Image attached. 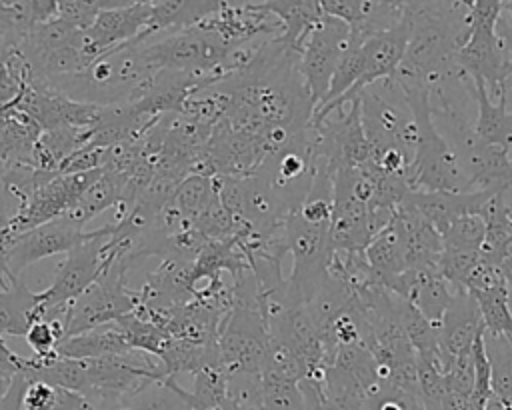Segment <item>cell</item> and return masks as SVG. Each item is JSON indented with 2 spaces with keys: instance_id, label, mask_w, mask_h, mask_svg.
I'll return each instance as SVG.
<instances>
[{
  "instance_id": "6da1fadb",
  "label": "cell",
  "mask_w": 512,
  "mask_h": 410,
  "mask_svg": "<svg viewBox=\"0 0 512 410\" xmlns=\"http://www.w3.org/2000/svg\"><path fill=\"white\" fill-rule=\"evenodd\" d=\"M410 38L396 72L434 92L440 82L456 76V52L468 34L466 2H406Z\"/></svg>"
},
{
  "instance_id": "7a4b0ae2",
  "label": "cell",
  "mask_w": 512,
  "mask_h": 410,
  "mask_svg": "<svg viewBox=\"0 0 512 410\" xmlns=\"http://www.w3.org/2000/svg\"><path fill=\"white\" fill-rule=\"evenodd\" d=\"M156 72L136 36L100 54L82 72L48 84L74 102L104 108L138 100Z\"/></svg>"
},
{
  "instance_id": "3957f363",
  "label": "cell",
  "mask_w": 512,
  "mask_h": 410,
  "mask_svg": "<svg viewBox=\"0 0 512 410\" xmlns=\"http://www.w3.org/2000/svg\"><path fill=\"white\" fill-rule=\"evenodd\" d=\"M394 78L404 92L416 124V150L408 170L410 188L422 192H468L460 156L434 124L430 88L416 80Z\"/></svg>"
},
{
  "instance_id": "277c9868",
  "label": "cell",
  "mask_w": 512,
  "mask_h": 410,
  "mask_svg": "<svg viewBox=\"0 0 512 410\" xmlns=\"http://www.w3.org/2000/svg\"><path fill=\"white\" fill-rule=\"evenodd\" d=\"M138 42L156 70L206 76L214 82L224 78L222 64L234 48L202 24L180 30L142 32Z\"/></svg>"
},
{
  "instance_id": "5b68a950",
  "label": "cell",
  "mask_w": 512,
  "mask_h": 410,
  "mask_svg": "<svg viewBox=\"0 0 512 410\" xmlns=\"http://www.w3.org/2000/svg\"><path fill=\"white\" fill-rule=\"evenodd\" d=\"M468 34L456 52V70L486 84L488 94L498 96L512 78V58L496 32L502 14L498 0L466 2Z\"/></svg>"
},
{
  "instance_id": "8992f818",
  "label": "cell",
  "mask_w": 512,
  "mask_h": 410,
  "mask_svg": "<svg viewBox=\"0 0 512 410\" xmlns=\"http://www.w3.org/2000/svg\"><path fill=\"white\" fill-rule=\"evenodd\" d=\"M358 100L364 136L374 158L384 150L396 148L412 160L416 150V124L396 78L366 86L358 94Z\"/></svg>"
},
{
  "instance_id": "52a82bcc",
  "label": "cell",
  "mask_w": 512,
  "mask_h": 410,
  "mask_svg": "<svg viewBox=\"0 0 512 410\" xmlns=\"http://www.w3.org/2000/svg\"><path fill=\"white\" fill-rule=\"evenodd\" d=\"M286 252L292 254L294 266L286 278V296L290 304L306 306L320 292L328 278V264L332 258L330 226H314L300 218L292 208L282 226Z\"/></svg>"
},
{
  "instance_id": "ba28073f",
  "label": "cell",
  "mask_w": 512,
  "mask_h": 410,
  "mask_svg": "<svg viewBox=\"0 0 512 410\" xmlns=\"http://www.w3.org/2000/svg\"><path fill=\"white\" fill-rule=\"evenodd\" d=\"M128 268L120 260L106 262L100 278L68 304L66 338L116 322L140 308V292L126 284Z\"/></svg>"
},
{
  "instance_id": "9c48e42d",
  "label": "cell",
  "mask_w": 512,
  "mask_h": 410,
  "mask_svg": "<svg viewBox=\"0 0 512 410\" xmlns=\"http://www.w3.org/2000/svg\"><path fill=\"white\" fill-rule=\"evenodd\" d=\"M110 234V222L96 230H86L84 240L66 252V260L56 268L52 284L36 292L42 310L72 302L100 278L108 260Z\"/></svg>"
},
{
  "instance_id": "30bf717a",
  "label": "cell",
  "mask_w": 512,
  "mask_h": 410,
  "mask_svg": "<svg viewBox=\"0 0 512 410\" xmlns=\"http://www.w3.org/2000/svg\"><path fill=\"white\" fill-rule=\"evenodd\" d=\"M268 344V324L260 306H232L222 318L216 346L226 374L260 372Z\"/></svg>"
},
{
  "instance_id": "8fae6325",
  "label": "cell",
  "mask_w": 512,
  "mask_h": 410,
  "mask_svg": "<svg viewBox=\"0 0 512 410\" xmlns=\"http://www.w3.org/2000/svg\"><path fill=\"white\" fill-rule=\"evenodd\" d=\"M348 42L350 28L330 16H322L302 42L296 58V70L302 78L304 90L312 106H316L324 98Z\"/></svg>"
},
{
  "instance_id": "7c38bea8",
  "label": "cell",
  "mask_w": 512,
  "mask_h": 410,
  "mask_svg": "<svg viewBox=\"0 0 512 410\" xmlns=\"http://www.w3.org/2000/svg\"><path fill=\"white\" fill-rule=\"evenodd\" d=\"M102 172L104 168H96L88 172L54 176L48 184H44L40 190L32 194V198L14 218V222L4 234L2 246L22 232H28L40 224L60 218L102 176Z\"/></svg>"
},
{
  "instance_id": "4fadbf2b",
  "label": "cell",
  "mask_w": 512,
  "mask_h": 410,
  "mask_svg": "<svg viewBox=\"0 0 512 410\" xmlns=\"http://www.w3.org/2000/svg\"><path fill=\"white\" fill-rule=\"evenodd\" d=\"M84 234L86 230H78L62 216L46 224H40L28 232L10 238L4 244L6 268L12 276L18 278V274L30 264L72 250L78 242L84 240Z\"/></svg>"
},
{
  "instance_id": "5bb4252c",
  "label": "cell",
  "mask_w": 512,
  "mask_h": 410,
  "mask_svg": "<svg viewBox=\"0 0 512 410\" xmlns=\"http://www.w3.org/2000/svg\"><path fill=\"white\" fill-rule=\"evenodd\" d=\"M100 12L92 26L84 30L86 44L96 58L146 32L150 22V2L136 0H96Z\"/></svg>"
},
{
  "instance_id": "9a60e30c",
  "label": "cell",
  "mask_w": 512,
  "mask_h": 410,
  "mask_svg": "<svg viewBox=\"0 0 512 410\" xmlns=\"http://www.w3.org/2000/svg\"><path fill=\"white\" fill-rule=\"evenodd\" d=\"M390 292L412 304L434 326H438L454 294L450 284L438 272V266L408 268L394 282Z\"/></svg>"
},
{
  "instance_id": "2e32d148",
  "label": "cell",
  "mask_w": 512,
  "mask_h": 410,
  "mask_svg": "<svg viewBox=\"0 0 512 410\" xmlns=\"http://www.w3.org/2000/svg\"><path fill=\"white\" fill-rule=\"evenodd\" d=\"M436 330L444 364L448 358L470 350L474 340L484 332L480 308L474 296L468 292H454Z\"/></svg>"
},
{
  "instance_id": "e0dca14e",
  "label": "cell",
  "mask_w": 512,
  "mask_h": 410,
  "mask_svg": "<svg viewBox=\"0 0 512 410\" xmlns=\"http://www.w3.org/2000/svg\"><path fill=\"white\" fill-rule=\"evenodd\" d=\"M494 194L488 190L476 192H422L410 190L402 202L412 206L428 224H432L438 234H442L452 220L462 214H480L484 204Z\"/></svg>"
},
{
  "instance_id": "ac0fdd59",
  "label": "cell",
  "mask_w": 512,
  "mask_h": 410,
  "mask_svg": "<svg viewBox=\"0 0 512 410\" xmlns=\"http://www.w3.org/2000/svg\"><path fill=\"white\" fill-rule=\"evenodd\" d=\"M468 88L470 96L476 98L478 116L474 124L476 140L492 146H500L504 150H512V108L508 106L506 88L498 94V102H492V96L486 90V84L478 78H468L464 74H456Z\"/></svg>"
},
{
  "instance_id": "d6986e66",
  "label": "cell",
  "mask_w": 512,
  "mask_h": 410,
  "mask_svg": "<svg viewBox=\"0 0 512 410\" xmlns=\"http://www.w3.org/2000/svg\"><path fill=\"white\" fill-rule=\"evenodd\" d=\"M364 258L376 276V282L386 290H392L394 282L408 270V250L402 224L396 216L382 228L364 248Z\"/></svg>"
},
{
  "instance_id": "ffe728a7",
  "label": "cell",
  "mask_w": 512,
  "mask_h": 410,
  "mask_svg": "<svg viewBox=\"0 0 512 410\" xmlns=\"http://www.w3.org/2000/svg\"><path fill=\"white\" fill-rule=\"evenodd\" d=\"M56 354L62 358L88 360V358L130 356L134 354V350L130 348L124 330L116 322H110L62 340L56 348Z\"/></svg>"
},
{
  "instance_id": "44dd1931",
  "label": "cell",
  "mask_w": 512,
  "mask_h": 410,
  "mask_svg": "<svg viewBox=\"0 0 512 410\" xmlns=\"http://www.w3.org/2000/svg\"><path fill=\"white\" fill-rule=\"evenodd\" d=\"M128 186V178L122 172L104 170L102 176L62 214L66 222L76 226L78 230H84V226L98 214H102L108 208H114Z\"/></svg>"
},
{
  "instance_id": "7402d4cb",
  "label": "cell",
  "mask_w": 512,
  "mask_h": 410,
  "mask_svg": "<svg viewBox=\"0 0 512 410\" xmlns=\"http://www.w3.org/2000/svg\"><path fill=\"white\" fill-rule=\"evenodd\" d=\"M262 6L272 12L280 24L282 34L280 42L292 52H300L302 42L310 34V30L320 22L322 8L320 0H282V2H262Z\"/></svg>"
},
{
  "instance_id": "603a6c76",
  "label": "cell",
  "mask_w": 512,
  "mask_h": 410,
  "mask_svg": "<svg viewBox=\"0 0 512 410\" xmlns=\"http://www.w3.org/2000/svg\"><path fill=\"white\" fill-rule=\"evenodd\" d=\"M38 298L20 278L0 290V336H24L38 320Z\"/></svg>"
},
{
  "instance_id": "cb8c5ba5",
  "label": "cell",
  "mask_w": 512,
  "mask_h": 410,
  "mask_svg": "<svg viewBox=\"0 0 512 410\" xmlns=\"http://www.w3.org/2000/svg\"><path fill=\"white\" fill-rule=\"evenodd\" d=\"M218 182L212 176L190 174L186 176L174 194L170 196V206L180 214V218L194 228V224L218 202Z\"/></svg>"
},
{
  "instance_id": "d4e9b609",
  "label": "cell",
  "mask_w": 512,
  "mask_h": 410,
  "mask_svg": "<svg viewBox=\"0 0 512 410\" xmlns=\"http://www.w3.org/2000/svg\"><path fill=\"white\" fill-rule=\"evenodd\" d=\"M86 128L74 126H56L50 130H42L36 144L32 164L40 170L60 174V166L82 148Z\"/></svg>"
},
{
  "instance_id": "484cf974",
  "label": "cell",
  "mask_w": 512,
  "mask_h": 410,
  "mask_svg": "<svg viewBox=\"0 0 512 410\" xmlns=\"http://www.w3.org/2000/svg\"><path fill=\"white\" fill-rule=\"evenodd\" d=\"M472 296L480 308L484 332L502 336L512 344V310L508 286H500L488 292H476Z\"/></svg>"
},
{
  "instance_id": "4316f807",
  "label": "cell",
  "mask_w": 512,
  "mask_h": 410,
  "mask_svg": "<svg viewBox=\"0 0 512 410\" xmlns=\"http://www.w3.org/2000/svg\"><path fill=\"white\" fill-rule=\"evenodd\" d=\"M306 372L308 366L304 364L300 354L288 342L268 334V344L262 358V376L286 382H300Z\"/></svg>"
},
{
  "instance_id": "83f0119b",
  "label": "cell",
  "mask_w": 512,
  "mask_h": 410,
  "mask_svg": "<svg viewBox=\"0 0 512 410\" xmlns=\"http://www.w3.org/2000/svg\"><path fill=\"white\" fill-rule=\"evenodd\" d=\"M30 80V66L18 50H14L0 66V116L12 112Z\"/></svg>"
},
{
  "instance_id": "f1b7e54d",
  "label": "cell",
  "mask_w": 512,
  "mask_h": 410,
  "mask_svg": "<svg viewBox=\"0 0 512 410\" xmlns=\"http://www.w3.org/2000/svg\"><path fill=\"white\" fill-rule=\"evenodd\" d=\"M440 236L444 248L480 250L486 236V220L480 214H462Z\"/></svg>"
},
{
  "instance_id": "f546056e",
  "label": "cell",
  "mask_w": 512,
  "mask_h": 410,
  "mask_svg": "<svg viewBox=\"0 0 512 410\" xmlns=\"http://www.w3.org/2000/svg\"><path fill=\"white\" fill-rule=\"evenodd\" d=\"M262 410H310L298 382L262 376Z\"/></svg>"
},
{
  "instance_id": "4dcf8cb0",
  "label": "cell",
  "mask_w": 512,
  "mask_h": 410,
  "mask_svg": "<svg viewBox=\"0 0 512 410\" xmlns=\"http://www.w3.org/2000/svg\"><path fill=\"white\" fill-rule=\"evenodd\" d=\"M100 8L96 0H58L56 18L64 20L76 30H88L96 20Z\"/></svg>"
},
{
  "instance_id": "1f68e13d",
  "label": "cell",
  "mask_w": 512,
  "mask_h": 410,
  "mask_svg": "<svg viewBox=\"0 0 512 410\" xmlns=\"http://www.w3.org/2000/svg\"><path fill=\"white\" fill-rule=\"evenodd\" d=\"M60 388L40 380H28L22 396V410H56Z\"/></svg>"
},
{
  "instance_id": "d6a6232c",
  "label": "cell",
  "mask_w": 512,
  "mask_h": 410,
  "mask_svg": "<svg viewBox=\"0 0 512 410\" xmlns=\"http://www.w3.org/2000/svg\"><path fill=\"white\" fill-rule=\"evenodd\" d=\"M28 380L22 372H18L8 390L4 392V396L0 398V410H22V396H24V388H26Z\"/></svg>"
},
{
  "instance_id": "836d02e7",
  "label": "cell",
  "mask_w": 512,
  "mask_h": 410,
  "mask_svg": "<svg viewBox=\"0 0 512 410\" xmlns=\"http://www.w3.org/2000/svg\"><path fill=\"white\" fill-rule=\"evenodd\" d=\"M10 382H12V380H6V378H2V376H0V398H2V396H4V392L8 390Z\"/></svg>"
},
{
  "instance_id": "e575fe53",
  "label": "cell",
  "mask_w": 512,
  "mask_h": 410,
  "mask_svg": "<svg viewBox=\"0 0 512 410\" xmlns=\"http://www.w3.org/2000/svg\"><path fill=\"white\" fill-rule=\"evenodd\" d=\"M10 54H12L10 50H4V48H0V66L4 64V60H6Z\"/></svg>"
},
{
  "instance_id": "d590c367",
  "label": "cell",
  "mask_w": 512,
  "mask_h": 410,
  "mask_svg": "<svg viewBox=\"0 0 512 410\" xmlns=\"http://www.w3.org/2000/svg\"><path fill=\"white\" fill-rule=\"evenodd\" d=\"M500 410H512V404H502Z\"/></svg>"
}]
</instances>
